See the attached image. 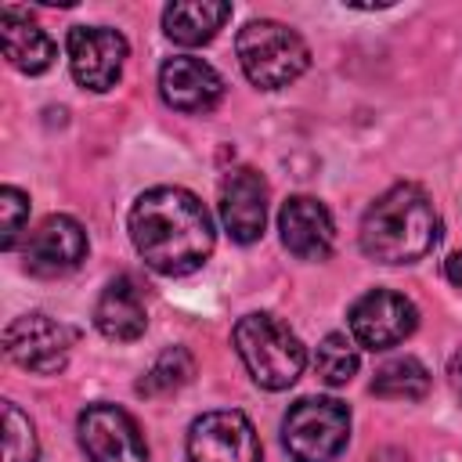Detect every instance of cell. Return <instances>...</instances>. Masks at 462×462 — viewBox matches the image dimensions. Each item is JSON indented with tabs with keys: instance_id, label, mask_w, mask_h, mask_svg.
Returning <instances> with one entry per match:
<instances>
[{
	"instance_id": "obj_1",
	"label": "cell",
	"mask_w": 462,
	"mask_h": 462,
	"mask_svg": "<svg viewBox=\"0 0 462 462\" xmlns=\"http://www.w3.org/2000/svg\"><path fill=\"white\" fill-rule=\"evenodd\" d=\"M130 242L141 260L170 278L199 271L213 253V217L188 188H152L137 195L126 217Z\"/></svg>"
},
{
	"instance_id": "obj_2",
	"label": "cell",
	"mask_w": 462,
	"mask_h": 462,
	"mask_svg": "<svg viewBox=\"0 0 462 462\" xmlns=\"http://www.w3.org/2000/svg\"><path fill=\"white\" fill-rule=\"evenodd\" d=\"M361 249L375 263H415L440 238V217L419 184H393L361 220Z\"/></svg>"
},
{
	"instance_id": "obj_3",
	"label": "cell",
	"mask_w": 462,
	"mask_h": 462,
	"mask_svg": "<svg viewBox=\"0 0 462 462\" xmlns=\"http://www.w3.org/2000/svg\"><path fill=\"white\" fill-rule=\"evenodd\" d=\"M235 350H238L245 372L253 375V383L263 390H289L307 365V350H303L300 336L282 318L260 314V310L238 318Z\"/></svg>"
},
{
	"instance_id": "obj_4",
	"label": "cell",
	"mask_w": 462,
	"mask_h": 462,
	"mask_svg": "<svg viewBox=\"0 0 462 462\" xmlns=\"http://www.w3.org/2000/svg\"><path fill=\"white\" fill-rule=\"evenodd\" d=\"M235 51L242 72L260 90H282L292 79H300L310 65V47L303 43V36L274 18L245 22L238 29Z\"/></svg>"
},
{
	"instance_id": "obj_5",
	"label": "cell",
	"mask_w": 462,
	"mask_h": 462,
	"mask_svg": "<svg viewBox=\"0 0 462 462\" xmlns=\"http://www.w3.org/2000/svg\"><path fill=\"white\" fill-rule=\"evenodd\" d=\"M350 440V408L336 397H300L282 419L292 462H332Z\"/></svg>"
},
{
	"instance_id": "obj_6",
	"label": "cell",
	"mask_w": 462,
	"mask_h": 462,
	"mask_svg": "<svg viewBox=\"0 0 462 462\" xmlns=\"http://www.w3.org/2000/svg\"><path fill=\"white\" fill-rule=\"evenodd\" d=\"M79 448L90 462H148V444L130 411L116 404H87L76 419Z\"/></svg>"
},
{
	"instance_id": "obj_7",
	"label": "cell",
	"mask_w": 462,
	"mask_h": 462,
	"mask_svg": "<svg viewBox=\"0 0 462 462\" xmlns=\"http://www.w3.org/2000/svg\"><path fill=\"white\" fill-rule=\"evenodd\" d=\"M76 332L47 314H22L4 328V350L14 365L36 372V375H54L65 368L72 354Z\"/></svg>"
},
{
	"instance_id": "obj_8",
	"label": "cell",
	"mask_w": 462,
	"mask_h": 462,
	"mask_svg": "<svg viewBox=\"0 0 462 462\" xmlns=\"http://www.w3.org/2000/svg\"><path fill=\"white\" fill-rule=\"evenodd\" d=\"M69 69L72 79L94 94H105L119 83L123 65H126V36L108 29V25H76L69 29Z\"/></svg>"
},
{
	"instance_id": "obj_9",
	"label": "cell",
	"mask_w": 462,
	"mask_h": 462,
	"mask_svg": "<svg viewBox=\"0 0 462 462\" xmlns=\"http://www.w3.org/2000/svg\"><path fill=\"white\" fill-rule=\"evenodd\" d=\"M350 336L357 346L368 350H390L397 343H404L415 325H419V310L408 296L390 292V289H372L365 292L354 307H350Z\"/></svg>"
},
{
	"instance_id": "obj_10",
	"label": "cell",
	"mask_w": 462,
	"mask_h": 462,
	"mask_svg": "<svg viewBox=\"0 0 462 462\" xmlns=\"http://www.w3.org/2000/svg\"><path fill=\"white\" fill-rule=\"evenodd\" d=\"M188 462H260V437L242 411H206L188 426Z\"/></svg>"
},
{
	"instance_id": "obj_11",
	"label": "cell",
	"mask_w": 462,
	"mask_h": 462,
	"mask_svg": "<svg viewBox=\"0 0 462 462\" xmlns=\"http://www.w3.org/2000/svg\"><path fill=\"white\" fill-rule=\"evenodd\" d=\"M83 260H87V231L76 217L65 213H51L47 220H40L22 249V263L36 278H61L76 271Z\"/></svg>"
},
{
	"instance_id": "obj_12",
	"label": "cell",
	"mask_w": 462,
	"mask_h": 462,
	"mask_svg": "<svg viewBox=\"0 0 462 462\" xmlns=\"http://www.w3.org/2000/svg\"><path fill=\"white\" fill-rule=\"evenodd\" d=\"M159 94L170 108L188 112V116H202V112L220 105L224 79L209 61L191 58V54H177V58L162 61V69H159Z\"/></svg>"
},
{
	"instance_id": "obj_13",
	"label": "cell",
	"mask_w": 462,
	"mask_h": 462,
	"mask_svg": "<svg viewBox=\"0 0 462 462\" xmlns=\"http://www.w3.org/2000/svg\"><path fill=\"white\" fill-rule=\"evenodd\" d=\"M220 220L242 245L256 242L267 224V184L253 166H235L220 180Z\"/></svg>"
},
{
	"instance_id": "obj_14",
	"label": "cell",
	"mask_w": 462,
	"mask_h": 462,
	"mask_svg": "<svg viewBox=\"0 0 462 462\" xmlns=\"http://www.w3.org/2000/svg\"><path fill=\"white\" fill-rule=\"evenodd\" d=\"M278 231L282 242L292 256L300 260H325L336 245V224L332 213L325 209V202L310 199V195H292L282 213H278Z\"/></svg>"
},
{
	"instance_id": "obj_15",
	"label": "cell",
	"mask_w": 462,
	"mask_h": 462,
	"mask_svg": "<svg viewBox=\"0 0 462 462\" xmlns=\"http://www.w3.org/2000/svg\"><path fill=\"white\" fill-rule=\"evenodd\" d=\"M94 325L112 343H130V339L144 336L148 310H144V296L130 274H119L105 285V292L97 296V307H94Z\"/></svg>"
},
{
	"instance_id": "obj_16",
	"label": "cell",
	"mask_w": 462,
	"mask_h": 462,
	"mask_svg": "<svg viewBox=\"0 0 462 462\" xmlns=\"http://www.w3.org/2000/svg\"><path fill=\"white\" fill-rule=\"evenodd\" d=\"M0 47L7 65H14L25 76H40L54 65V40L18 7L4 4L0 7Z\"/></svg>"
},
{
	"instance_id": "obj_17",
	"label": "cell",
	"mask_w": 462,
	"mask_h": 462,
	"mask_svg": "<svg viewBox=\"0 0 462 462\" xmlns=\"http://www.w3.org/2000/svg\"><path fill=\"white\" fill-rule=\"evenodd\" d=\"M227 18L231 4L224 0H177L162 11V32L180 47H199L209 43Z\"/></svg>"
},
{
	"instance_id": "obj_18",
	"label": "cell",
	"mask_w": 462,
	"mask_h": 462,
	"mask_svg": "<svg viewBox=\"0 0 462 462\" xmlns=\"http://www.w3.org/2000/svg\"><path fill=\"white\" fill-rule=\"evenodd\" d=\"M426 390H430V372L411 354L390 357L386 365L375 368V379H372V393L386 401H419L426 397Z\"/></svg>"
},
{
	"instance_id": "obj_19",
	"label": "cell",
	"mask_w": 462,
	"mask_h": 462,
	"mask_svg": "<svg viewBox=\"0 0 462 462\" xmlns=\"http://www.w3.org/2000/svg\"><path fill=\"white\" fill-rule=\"evenodd\" d=\"M195 375V357L184 350V346H166L152 365L148 372L137 379V393L141 397H166L180 386H188Z\"/></svg>"
},
{
	"instance_id": "obj_20",
	"label": "cell",
	"mask_w": 462,
	"mask_h": 462,
	"mask_svg": "<svg viewBox=\"0 0 462 462\" xmlns=\"http://www.w3.org/2000/svg\"><path fill=\"white\" fill-rule=\"evenodd\" d=\"M361 365V354H357V343L354 336L346 332H328L321 343H318V354H314V368L318 375L328 383V386H343L354 379Z\"/></svg>"
},
{
	"instance_id": "obj_21",
	"label": "cell",
	"mask_w": 462,
	"mask_h": 462,
	"mask_svg": "<svg viewBox=\"0 0 462 462\" xmlns=\"http://www.w3.org/2000/svg\"><path fill=\"white\" fill-rule=\"evenodd\" d=\"M40 444L29 415L18 404H4V462H36Z\"/></svg>"
},
{
	"instance_id": "obj_22",
	"label": "cell",
	"mask_w": 462,
	"mask_h": 462,
	"mask_svg": "<svg viewBox=\"0 0 462 462\" xmlns=\"http://www.w3.org/2000/svg\"><path fill=\"white\" fill-rule=\"evenodd\" d=\"M25 220H29V195H22L18 188L4 184L0 188V245L4 249H14Z\"/></svg>"
},
{
	"instance_id": "obj_23",
	"label": "cell",
	"mask_w": 462,
	"mask_h": 462,
	"mask_svg": "<svg viewBox=\"0 0 462 462\" xmlns=\"http://www.w3.org/2000/svg\"><path fill=\"white\" fill-rule=\"evenodd\" d=\"M448 383H451L455 397L462 401V350H455V354H451V361H448Z\"/></svg>"
},
{
	"instance_id": "obj_24",
	"label": "cell",
	"mask_w": 462,
	"mask_h": 462,
	"mask_svg": "<svg viewBox=\"0 0 462 462\" xmlns=\"http://www.w3.org/2000/svg\"><path fill=\"white\" fill-rule=\"evenodd\" d=\"M444 274H448V282L462 292V253H451V256L444 260Z\"/></svg>"
},
{
	"instance_id": "obj_25",
	"label": "cell",
	"mask_w": 462,
	"mask_h": 462,
	"mask_svg": "<svg viewBox=\"0 0 462 462\" xmlns=\"http://www.w3.org/2000/svg\"><path fill=\"white\" fill-rule=\"evenodd\" d=\"M372 462H408V455L397 451V448H383L379 455H372Z\"/></svg>"
}]
</instances>
